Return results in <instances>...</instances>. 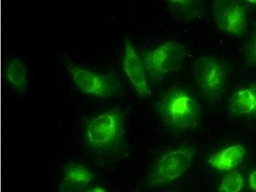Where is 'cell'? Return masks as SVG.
Listing matches in <instances>:
<instances>
[{
    "instance_id": "1",
    "label": "cell",
    "mask_w": 256,
    "mask_h": 192,
    "mask_svg": "<svg viewBox=\"0 0 256 192\" xmlns=\"http://www.w3.org/2000/svg\"><path fill=\"white\" fill-rule=\"evenodd\" d=\"M124 116L118 110L102 112L93 116L84 127V140L90 152L104 157L118 152L124 141Z\"/></svg>"
},
{
    "instance_id": "2",
    "label": "cell",
    "mask_w": 256,
    "mask_h": 192,
    "mask_svg": "<svg viewBox=\"0 0 256 192\" xmlns=\"http://www.w3.org/2000/svg\"><path fill=\"white\" fill-rule=\"evenodd\" d=\"M156 110L166 126L180 132L195 128L200 114L195 96L182 88L166 91L158 100Z\"/></svg>"
},
{
    "instance_id": "3",
    "label": "cell",
    "mask_w": 256,
    "mask_h": 192,
    "mask_svg": "<svg viewBox=\"0 0 256 192\" xmlns=\"http://www.w3.org/2000/svg\"><path fill=\"white\" fill-rule=\"evenodd\" d=\"M186 56V48L176 41H168L142 54L147 76L157 81L179 70Z\"/></svg>"
},
{
    "instance_id": "4",
    "label": "cell",
    "mask_w": 256,
    "mask_h": 192,
    "mask_svg": "<svg viewBox=\"0 0 256 192\" xmlns=\"http://www.w3.org/2000/svg\"><path fill=\"white\" fill-rule=\"evenodd\" d=\"M228 74L227 65L214 56H201L194 64L193 75L196 86L209 100L220 99L225 91Z\"/></svg>"
},
{
    "instance_id": "5",
    "label": "cell",
    "mask_w": 256,
    "mask_h": 192,
    "mask_svg": "<svg viewBox=\"0 0 256 192\" xmlns=\"http://www.w3.org/2000/svg\"><path fill=\"white\" fill-rule=\"evenodd\" d=\"M74 84L86 94L100 98L112 97L118 92L120 84L111 75L81 67L72 62L66 64Z\"/></svg>"
},
{
    "instance_id": "6",
    "label": "cell",
    "mask_w": 256,
    "mask_h": 192,
    "mask_svg": "<svg viewBox=\"0 0 256 192\" xmlns=\"http://www.w3.org/2000/svg\"><path fill=\"white\" fill-rule=\"evenodd\" d=\"M195 154V148L191 146H182L166 153L153 168L150 182L163 185L182 177L190 166Z\"/></svg>"
},
{
    "instance_id": "7",
    "label": "cell",
    "mask_w": 256,
    "mask_h": 192,
    "mask_svg": "<svg viewBox=\"0 0 256 192\" xmlns=\"http://www.w3.org/2000/svg\"><path fill=\"white\" fill-rule=\"evenodd\" d=\"M212 12L217 27L226 33L240 36L248 29L246 9L238 2L216 1L212 6Z\"/></svg>"
},
{
    "instance_id": "8",
    "label": "cell",
    "mask_w": 256,
    "mask_h": 192,
    "mask_svg": "<svg viewBox=\"0 0 256 192\" xmlns=\"http://www.w3.org/2000/svg\"><path fill=\"white\" fill-rule=\"evenodd\" d=\"M123 70L130 83L138 94L144 97L150 95L147 72L143 61L129 38H126L125 42Z\"/></svg>"
},
{
    "instance_id": "9",
    "label": "cell",
    "mask_w": 256,
    "mask_h": 192,
    "mask_svg": "<svg viewBox=\"0 0 256 192\" xmlns=\"http://www.w3.org/2000/svg\"><path fill=\"white\" fill-rule=\"evenodd\" d=\"M95 180L94 173L83 164L70 163L63 169L59 192H83Z\"/></svg>"
},
{
    "instance_id": "10",
    "label": "cell",
    "mask_w": 256,
    "mask_h": 192,
    "mask_svg": "<svg viewBox=\"0 0 256 192\" xmlns=\"http://www.w3.org/2000/svg\"><path fill=\"white\" fill-rule=\"evenodd\" d=\"M227 108L234 116H256V84L244 86L234 90L228 98Z\"/></svg>"
},
{
    "instance_id": "11",
    "label": "cell",
    "mask_w": 256,
    "mask_h": 192,
    "mask_svg": "<svg viewBox=\"0 0 256 192\" xmlns=\"http://www.w3.org/2000/svg\"><path fill=\"white\" fill-rule=\"evenodd\" d=\"M246 154V148L234 144L214 153L208 160V163L217 170L228 172L239 166Z\"/></svg>"
},
{
    "instance_id": "12",
    "label": "cell",
    "mask_w": 256,
    "mask_h": 192,
    "mask_svg": "<svg viewBox=\"0 0 256 192\" xmlns=\"http://www.w3.org/2000/svg\"><path fill=\"white\" fill-rule=\"evenodd\" d=\"M6 76L9 84L20 93H25L30 86V73L28 66L20 57L10 59L6 64Z\"/></svg>"
},
{
    "instance_id": "13",
    "label": "cell",
    "mask_w": 256,
    "mask_h": 192,
    "mask_svg": "<svg viewBox=\"0 0 256 192\" xmlns=\"http://www.w3.org/2000/svg\"><path fill=\"white\" fill-rule=\"evenodd\" d=\"M168 4L174 18L180 22L196 19L204 10V4L193 0H171Z\"/></svg>"
},
{
    "instance_id": "14",
    "label": "cell",
    "mask_w": 256,
    "mask_h": 192,
    "mask_svg": "<svg viewBox=\"0 0 256 192\" xmlns=\"http://www.w3.org/2000/svg\"><path fill=\"white\" fill-rule=\"evenodd\" d=\"M244 186L243 176L238 172L224 176L218 187L219 192H241Z\"/></svg>"
},
{
    "instance_id": "15",
    "label": "cell",
    "mask_w": 256,
    "mask_h": 192,
    "mask_svg": "<svg viewBox=\"0 0 256 192\" xmlns=\"http://www.w3.org/2000/svg\"><path fill=\"white\" fill-rule=\"evenodd\" d=\"M246 56L249 62L256 66V31L246 46Z\"/></svg>"
},
{
    "instance_id": "16",
    "label": "cell",
    "mask_w": 256,
    "mask_h": 192,
    "mask_svg": "<svg viewBox=\"0 0 256 192\" xmlns=\"http://www.w3.org/2000/svg\"><path fill=\"white\" fill-rule=\"evenodd\" d=\"M249 186L254 192H256V170L254 171L249 178Z\"/></svg>"
},
{
    "instance_id": "17",
    "label": "cell",
    "mask_w": 256,
    "mask_h": 192,
    "mask_svg": "<svg viewBox=\"0 0 256 192\" xmlns=\"http://www.w3.org/2000/svg\"><path fill=\"white\" fill-rule=\"evenodd\" d=\"M84 192H108V190L104 186H96L86 189Z\"/></svg>"
},
{
    "instance_id": "18",
    "label": "cell",
    "mask_w": 256,
    "mask_h": 192,
    "mask_svg": "<svg viewBox=\"0 0 256 192\" xmlns=\"http://www.w3.org/2000/svg\"><path fill=\"white\" fill-rule=\"evenodd\" d=\"M249 3L253 4H255L256 6V0H250V1H248Z\"/></svg>"
}]
</instances>
